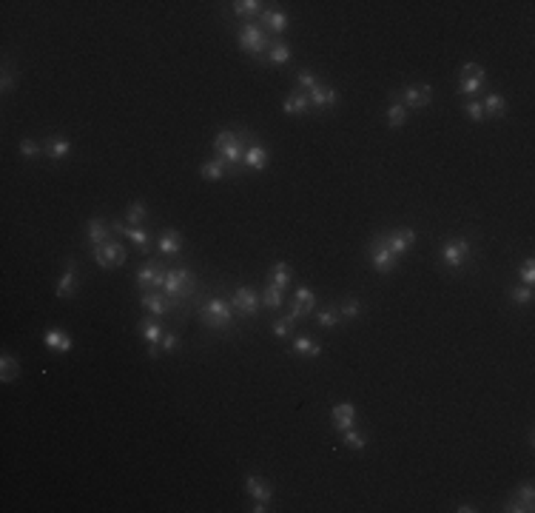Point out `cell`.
Here are the masks:
<instances>
[{"instance_id":"cell-1","label":"cell","mask_w":535,"mask_h":513,"mask_svg":"<svg viewBox=\"0 0 535 513\" xmlns=\"http://www.w3.org/2000/svg\"><path fill=\"white\" fill-rule=\"evenodd\" d=\"M197 291V274L185 269V265H174V269L165 271V282H163V294L174 302L191 299Z\"/></svg>"},{"instance_id":"cell-2","label":"cell","mask_w":535,"mask_h":513,"mask_svg":"<svg viewBox=\"0 0 535 513\" xmlns=\"http://www.w3.org/2000/svg\"><path fill=\"white\" fill-rule=\"evenodd\" d=\"M234 306L222 297H208L200 308V322L211 331H228L234 326Z\"/></svg>"},{"instance_id":"cell-3","label":"cell","mask_w":535,"mask_h":513,"mask_svg":"<svg viewBox=\"0 0 535 513\" xmlns=\"http://www.w3.org/2000/svg\"><path fill=\"white\" fill-rule=\"evenodd\" d=\"M271 41L274 37L268 34L262 26H257V23H242L239 29H237V43H239V49L248 54V57H254V60H262V57L268 54V49H271Z\"/></svg>"},{"instance_id":"cell-4","label":"cell","mask_w":535,"mask_h":513,"mask_svg":"<svg viewBox=\"0 0 535 513\" xmlns=\"http://www.w3.org/2000/svg\"><path fill=\"white\" fill-rule=\"evenodd\" d=\"M438 257H442V265L450 271H458V269H464V265L473 260V242L467 237H450L442 242V251H438Z\"/></svg>"},{"instance_id":"cell-5","label":"cell","mask_w":535,"mask_h":513,"mask_svg":"<svg viewBox=\"0 0 535 513\" xmlns=\"http://www.w3.org/2000/svg\"><path fill=\"white\" fill-rule=\"evenodd\" d=\"M88 254H91L94 262H97V269H103V271L120 269V265H126V260H128L126 245L117 242V240H108V242H100V245H91Z\"/></svg>"},{"instance_id":"cell-6","label":"cell","mask_w":535,"mask_h":513,"mask_svg":"<svg viewBox=\"0 0 535 513\" xmlns=\"http://www.w3.org/2000/svg\"><path fill=\"white\" fill-rule=\"evenodd\" d=\"M487 86V71L479 63H464L458 69V94L464 98H479Z\"/></svg>"},{"instance_id":"cell-7","label":"cell","mask_w":535,"mask_h":513,"mask_svg":"<svg viewBox=\"0 0 535 513\" xmlns=\"http://www.w3.org/2000/svg\"><path fill=\"white\" fill-rule=\"evenodd\" d=\"M165 265L163 262H154V260H148L143 262L140 269H137V277H134V285L143 291H160L163 288V282H165Z\"/></svg>"},{"instance_id":"cell-8","label":"cell","mask_w":535,"mask_h":513,"mask_svg":"<svg viewBox=\"0 0 535 513\" xmlns=\"http://www.w3.org/2000/svg\"><path fill=\"white\" fill-rule=\"evenodd\" d=\"M234 306V311L237 314H242V317H248V319H254L257 314H259V308H262V297L251 288V285H239V288L231 294V299H228Z\"/></svg>"},{"instance_id":"cell-9","label":"cell","mask_w":535,"mask_h":513,"mask_svg":"<svg viewBox=\"0 0 535 513\" xmlns=\"http://www.w3.org/2000/svg\"><path fill=\"white\" fill-rule=\"evenodd\" d=\"M370 262H373V269L385 277V274H393L396 271V265H399V257L385 245V240H381V234H376L370 240Z\"/></svg>"},{"instance_id":"cell-10","label":"cell","mask_w":535,"mask_h":513,"mask_svg":"<svg viewBox=\"0 0 535 513\" xmlns=\"http://www.w3.org/2000/svg\"><path fill=\"white\" fill-rule=\"evenodd\" d=\"M381 240H385V245L388 249L401 260L405 257L413 245H416V231L410 225H405V228H393V231H388V234H381Z\"/></svg>"},{"instance_id":"cell-11","label":"cell","mask_w":535,"mask_h":513,"mask_svg":"<svg viewBox=\"0 0 535 513\" xmlns=\"http://www.w3.org/2000/svg\"><path fill=\"white\" fill-rule=\"evenodd\" d=\"M316 302H319L316 291H311V288H305V285H299V288L294 291V297H291V311H288V314H291L294 319H305V317L313 314Z\"/></svg>"},{"instance_id":"cell-12","label":"cell","mask_w":535,"mask_h":513,"mask_svg":"<svg viewBox=\"0 0 535 513\" xmlns=\"http://www.w3.org/2000/svg\"><path fill=\"white\" fill-rule=\"evenodd\" d=\"M401 103L405 109H427L433 103V86L430 83H413V86H405L401 91Z\"/></svg>"},{"instance_id":"cell-13","label":"cell","mask_w":535,"mask_h":513,"mask_svg":"<svg viewBox=\"0 0 535 513\" xmlns=\"http://www.w3.org/2000/svg\"><path fill=\"white\" fill-rule=\"evenodd\" d=\"M111 231H120L126 240H131L137 249L148 257L151 254V231H145L143 225H126V223H117V220H111Z\"/></svg>"},{"instance_id":"cell-14","label":"cell","mask_w":535,"mask_h":513,"mask_svg":"<svg viewBox=\"0 0 535 513\" xmlns=\"http://www.w3.org/2000/svg\"><path fill=\"white\" fill-rule=\"evenodd\" d=\"M504 510L507 513H532L535 510V488H532V482H524L521 488H515L512 499L507 502Z\"/></svg>"},{"instance_id":"cell-15","label":"cell","mask_w":535,"mask_h":513,"mask_svg":"<svg viewBox=\"0 0 535 513\" xmlns=\"http://www.w3.org/2000/svg\"><path fill=\"white\" fill-rule=\"evenodd\" d=\"M308 103L313 111H328V109H336L339 106V91L333 86H316L313 91H308Z\"/></svg>"},{"instance_id":"cell-16","label":"cell","mask_w":535,"mask_h":513,"mask_svg":"<svg viewBox=\"0 0 535 513\" xmlns=\"http://www.w3.org/2000/svg\"><path fill=\"white\" fill-rule=\"evenodd\" d=\"M331 425L336 433H345L350 428H356V405L353 402H339L331 411Z\"/></svg>"},{"instance_id":"cell-17","label":"cell","mask_w":535,"mask_h":513,"mask_svg":"<svg viewBox=\"0 0 535 513\" xmlns=\"http://www.w3.org/2000/svg\"><path fill=\"white\" fill-rule=\"evenodd\" d=\"M271 163V151H268L259 140H254L251 146H245V157H242V168L248 171H262Z\"/></svg>"},{"instance_id":"cell-18","label":"cell","mask_w":535,"mask_h":513,"mask_svg":"<svg viewBox=\"0 0 535 513\" xmlns=\"http://www.w3.org/2000/svg\"><path fill=\"white\" fill-rule=\"evenodd\" d=\"M140 306H143L151 317H163V314H168L171 308H174L177 302L168 299V297L160 294V291H143V294H140Z\"/></svg>"},{"instance_id":"cell-19","label":"cell","mask_w":535,"mask_h":513,"mask_svg":"<svg viewBox=\"0 0 535 513\" xmlns=\"http://www.w3.org/2000/svg\"><path fill=\"white\" fill-rule=\"evenodd\" d=\"M245 493H248V497H254V502L271 505V499H274V485L268 482L265 477H257V473H251V477H245Z\"/></svg>"},{"instance_id":"cell-20","label":"cell","mask_w":535,"mask_h":513,"mask_svg":"<svg viewBox=\"0 0 535 513\" xmlns=\"http://www.w3.org/2000/svg\"><path fill=\"white\" fill-rule=\"evenodd\" d=\"M54 294L60 297V299H69V297L78 294V260H69L66 262V271L60 274V280H57Z\"/></svg>"},{"instance_id":"cell-21","label":"cell","mask_w":535,"mask_h":513,"mask_svg":"<svg viewBox=\"0 0 535 513\" xmlns=\"http://www.w3.org/2000/svg\"><path fill=\"white\" fill-rule=\"evenodd\" d=\"M282 111H285V114H291V117H305V114L311 111L308 94H305L302 89L288 91V94H285V100H282Z\"/></svg>"},{"instance_id":"cell-22","label":"cell","mask_w":535,"mask_h":513,"mask_svg":"<svg viewBox=\"0 0 535 513\" xmlns=\"http://www.w3.org/2000/svg\"><path fill=\"white\" fill-rule=\"evenodd\" d=\"M43 345H46L49 351H54V354H69V351L74 348V339H71V334L63 331V328H51V331L43 334Z\"/></svg>"},{"instance_id":"cell-23","label":"cell","mask_w":535,"mask_h":513,"mask_svg":"<svg viewBox=\"0 0 535 513\" xmlns=\"http://www.w3.org/2000/svg\"><path fill=\"white\" fill-rule=\"evenodd\" d=\"M43 151L49 155L51 163H63V160L71 155V140H69L66 135H51V137L46 140Z\"/></svg>"},{"instance_id":"cell-24","label":"cell","mask_w":535,"mask_h":513,"mask_svg":"<svg viewBox=\"0 0 535 513\" xmlns=\"http://www.w3.org/2000/svg\"><path fill=\"white\" fill-rule=\"evenodd\" d=\"M259 17H262V29H268L271 34H285V32H288L291 17L285 14V12H279V9H265Z\"/></svg>"},{"instance_id":"cell-25","label":"cell","mask_w":535,"mask_h":513,"mask_svg":"<svg viewBox=\"0 0 535 513\" xmlns=\"http://www.w3.org/2000/svg\"><path fill=\"white\" fill-rule=\"evenodd\" d=\"M157 251L163 257H177L182 251V234L174 231V228H165V231L160 234V240H157Z\"/></svg>"},{"instance_id":"cell-26","label":"cell","mask_w":535,"mask_h":513,"mask_svg":"<svg viewBox=\"0 0 535 513\" xmlns=\"http://www.w3.org/2000/svg\"><path fill=\"white\" fill-rule=\"evenodd\" d=\"M137 331H140V337L148 342V345H160L163 342V334H165V328H163V322H160V317H145L140 326H137Z\"/></svg>"},{"instance_id":"cell-27","label":"cell","mask_w":535,"mask_h":513,"mask_svg":"<svg viewBox=\"0 0 535 513\" xmlns=\"http://www.w3.org/2000/svg\"><path fill=\"white\" fill-rule=\"evenodd\" d=\"M291 354L294 356H302V359H316L319 354H322V345H319V339H313V337H296L294 342H291Z\"/></svg>"},{"instance_id":"cell-28","label":"cell","mask_w":535,"mask_h":513,"mask_svg":"<svg viewBox=\"0 0 535 513\" xmlns=\"http://www.w3.org/2000/svg\"><path fill=\"white\" fill-rule=\"evenodd\" d=\"M108 231H111V223H106V220H100V217H91V220L86 223V240H88V245L108 242V240H111Z\"/></svg>"},{"instance_id":"cell-29","label":"cell","mask_w":535,"mask_h":513,"mask_svg":"<svg viewBox=\"0 0 535 513\" xmlns=\"http://www.w3.org/2000/svg\"><path fill=\"white\" fill-rule=\"evenodd\" d=\"M291 280H294V269H291V265L288 262H274L271 265V269H268V282H271V285H276V288H291Z\"/></svg>"},{"instance_id":"cell-30","label":"cell","mask_w":535,"mask_h":513,"mask_svg":"<svg viewBox=\"0 0 535 513\" xmlns=\"http://www.w3.org/2000/svg\"><path fill=\"white\" fill-rule=\"evenodd\" d=\"M245 137H248V131L237 137V143H231L228 148H222L219 155H214V157L225 160V163H228V168H231V166H234V168H242V157H245Z\"/></svg>"},{"instance_id":"cell-31","label":"cell","mask_w":535,"mask_h":513,"mask_svg":"<svg viewBox=\"0 0 535 513\" xmlns=\"http://www.w3.org/2000/svg\"><path fill=\"white\" fill-rule=\"evenodd\" d=\"M228 163L225 160H219V157H211V160H205L202 166H200V177L202 180H208V183H217V180H222V177H228Z\"/></svg>"},{"instance_id":"cell-32","label":"cell","mask_w":535,"mask_h":513,"mask_svg":"<svg viewBox=\"0 0 535 513\" xmlns=\"http://www.w3.org/2000/svg\"><path fill=\"white\" fill-rule=\"evenodd\" d=\"M482 106H484V117H492V120H501L507 114V98L499 91H490Z\"/></svg>"},{"instance_id":"cell-33","label":"cell","mask_w":535,"mask_h":513,"mask_svg":"<svg viewBox=\"0 0 535 513\" xmlns=\"http://www.w3.org/2000/svg\"><path fill=\"white\" fill-rule=\"evenodd\" d=\"M291 57H294V52H291L288 43H285V41H271V49H268L265 60L271 66H285V63H291Z\"/></svg>"},{"instance_id":"cell-34","label":"cell","mask_w":535,"mask_h":513,"mask_svg":"<svg viewBox=\"0 0 535 513\" xmlns=\"http://www.w3.org/2000/svg\"><path fill=\"white\" fill-rule=\"evenodd\" d=\"M21 376V363H17V359L12 356V354H0V383H14V379Z\"/></svg>"},{"instance_id":"cell-35","label":"cell","mask_w":535,"mask_h":513,"mask_svg":"<svg viewBox=\"0 0 535 513\" xmlns=\"http://www.w3.org/2000/svg\"><path fill=\"white\" fill-rule=\"evenodd\" d=\"M407 117H410V114H407V109H405V103H401V100H393V103L388 106L385 120H388L390 128H401V126L407 123Z\"/></svg>"},{"instance_id":"cell-36","label":"cell","mask_w":535,"mask_h":513,"mask_svg":"<svg viewBox=\"0 0 535 513\" xmlns=\"http://www.w3.org/2000/svg\"><path fill=\"white\" fill-rule=\"evenodd\" d=\"M361 314H365V306H361V299H356V297H345V299H342L339 317L345 319V322H353V319H359Z\"/></svg>"},{"instance_id":"cell-37","label":"cell","mask_w":535,"mask_h":513,"mask_svg":"<svg viewBox=\"0 0 535 513\" xmlns=\"http://www.w3.org/2000/svg\"><path fill=\"white\" fill-rule=\"evenodd\" d=\"M262 6H265V3H259V0H234V3H231V12H234L237 17H257V14L265 12Z\"/></svg>"},{"instance_id":"cell-38","label":"cell","mask_w":535,"mask_h":513,"mask_svg":"<svg viewBox=\"0 0 535 513\" xmlns=\"http://www.w3.org/2000/svg\"><path fill=\"white\" fill-rule=\"evenodd\" d=\"M282 302H285V291L268 282V285H265V291H262V306H265V308H271V311H276V308L282 306Z\"/></svg>"},{"instance_id":"cell-39","label":"cell","mask_w":535,"mask_h":513,"mask_svg":"<svg viewBox=\"0 0 535 513\" xmlns=\"http://www.w3.org/2000/svg\"><path fill=\"white\" fill-rule=\"evenodd\" d=\"M342 445H345L348 451H365L368 448V436L361 431H356V428H350V431L342 433Z\"/></svg>"},{"instance_id":"cell-40","label":"cell","mask_w":535,"mask_h":513,"mask_svg":"<svg viewBox=\"0 0 535 513\" xmlns=\"http://www.w3.org/2000/svg\"><path fill=\"white\" fill-rule=\"evenodd\" d=\"M296 89H302L305 94H308V91H313L316 86H322V80H319V74L316 71H311V69H299L296 71Z\"/></svg>"},{"instance_id":"cell-41","label":"cell","mask_w":535,"mask_h":513,"mask_svg":"<svg viewBox=\"0 0 535 513\" xmlns=\"http://www.w3.org/2000/svg\"><path fill=\"white\" fill-rule=\"evenodd\" d=\"M532 299H535L532 285H512V288H510V302H512V306H530Z\"/></svg>"},{"instance_id":"cell-42","label":"cell","mask_w":535,"mask_h":513,"mask_svg":"<svg viewBox=\"0 0 535 513\" xmlns=\"http://www.w3.org/2000/svg\"><path fill=\"white\" fill-rule=\"evenodd\" d=\"M40 151H43V146L37 143V140H32V137H23L21 143H17V155H21L23 160H34V157H40Z\"/></svg>"},{"instance_id":"cell-43","label":"cell","mask_w":535,"mask_h":513,"mask_svg":"<svg viewBox=\"0 0 535 513\" xmlns=\"http://www.w3.org/2000/svg\"><path fill=\"white\" fill-rule=\"evenodd\" d=\"M126 214H128V225H140V223H145V217H148V208H145L143 200H134V203H128Z\"/></svg>"},{"instance_id":"cell-44","label":"cell","mask_w":535,"mask_h":513,"mask_svg":"<svg viewBox=\"0 0 535 513\" xmlns=\"http://www.w3.org/2000/svg\"><path fill=\"white\" fill-rule=\"evenodd\" d=\"M339 322H342V317H339L336 308H322V311H316V326H322V328H336Z\"/></svg>"},{"instance_id":"cell-45","label":"cell","mask_w":535,"mask_h":513,"mask_svg":"<svg viewBox=\"0 0 535 513\" xmlns=\"http://www.w3.org/2000/svg\"><path fill=\"white\" fill-rule=\"evenodd\" d=\"M237 131H231V128H222V131H217V135H214V155H219V151L222 148H228V146H231V143H237Z\"/></svg>"},{"instance_id":"cell-46","label":"cell","mask_w":535,"mask_h":513,"mask_svg":"<svg viewBox=\"0 0 535 513\" xmlns=\"http://www.w3.org/2000/svg\"><path fill=\"white\" fill-rule=\"evenodd\" d=\"M294 322H296V319H294L291 314L279 317L274 326H271V328H274V337H276V339H288V334H291V328H294Z\"/></svg>"},{"instance_id":"cell-47","label":"cell","mask_w":535,"mask_h":513,"mask_svg":"<svg viewBox=\"0 0 535 513\" xmlns=\"http://www.w3.org/2000/svg\"><path fill=\"white\" fill-rule=\"evenodd\" d=\"M464 114L473 120V123H484L487 117H484V106L479 103V100H464Z\"/></svg>"},{"instance_id":"cell-48","label":"cell","mask_w":535,"mask_h":513,"mask_svg":"<svg viewBox=\"0 0 535 513\" xmlns=\"http://www.w3.org/2000/svg\"><path fill=\"white\" fill-rule=\"evenodd\" d=\"M519 280H521V285H532L535 282V262L530 257L519 265Z\"/></svg>"},{"instance_id":"cell-49","label":"cell","mask_w":535,"mask_h":513,"mask_svg":"<svg viewBox=\"0 0 535 513\" xmlns=\"http://www.w3.org/2000/svg\"><path fill=\"white\" fill-rule=\"evenodd\" d=\"M160 348H163V354H177V351H180V337H177L174 331H165V334H163V342H160Z\"/></svg>"},{"instance_id":"cell-50","label":"cell","mask_w":535,"mask_h":513,"mask_svg":"<svg viewBox=\"0 0 535 513\" xmlns=\"http://www.w3.org/2000/svg\"><path fill=\"white\" fill-rule=\"evenodd\" d=\"M17 83H21V74H17V71H12V69H3V80H0V91H3V94H9Z\"/></svg>"},{"instance_id":"cell-51","label":"cell","mask_w":535,"mask_h":513,"mask_svg":"<svg viewBox=\"0 0 535 513\" xmlns=\"http://www.w3.org/2000/svg\"><path fill=\"white\" fill-rule=\"evenodd\" d=\"M163 356V348L160 345H148V359H160Z\"/></svg>"},{"instance_id":"cell-52","label":"cell","mask_w":535,"mask_h":513,"mask_svg":"<svg viewBox=\"0 0 535 513\" xmlns=\"http://www.w3.org/2000/svg\"><path fill=\"white\" fill-rule=\"evenodd\" d=\"M455 510H458V513H479V508H475V505H470V502H464V505H458Z\"/></svg>"},{"instance_id":"cell-53","label":"cell","mask_w":535,"mask_h":513,"mask_svg":"<svg viewBox=\"0 0 535 513\" xmlns=\"http://www.w3.org/2000/svg\"><path fill=\"white\" fill-rule=\"evenodd\" d=\"M251 510H254V513H265V510H268V505H265V502H254V508H251Z\"/></svg>"}]
</instances>
